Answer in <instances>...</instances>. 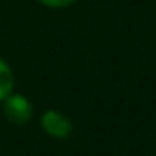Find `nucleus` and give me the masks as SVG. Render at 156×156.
<instances>
[{"label":"nucleus","instance_id":"nucleus-1","mask_svg":"<svg viewBox=\"0 0 156 156\" xmlns=\"http://www.w3.org/2000/svg\"><path fill=\"white\" fill-rule=\"evenodd\" d=\"M33 114V108L30 105V101L24 98V96H8L4 99V116L8 118L9 123L13 125H24L30 121Z\"/></svg>","mask_w":156,"mask_h":156},{"label":"nucleus","instance_id":"nucleus-2","mask_svg":"<svg viewBox=\"0 0 156 156\" xmlns=\"http://www.w3.org/2000/svg\"><path fill=\"white\" fill-rule=\"evenodd\" d=\"M41 125H42V129H44L50 136H53V138H68L70 132H72V123H70V119H68L64 114L57 112V110H48V112H44L42 118H41Z\"/></svg>","mask_w":156,"mask_h":156},{"label":"nucleus","instance_id":"nucleus-3","mask_svg":"<svg viewBox=\"0 0 156 156\" xmlns=\"http://www.w3.org/2000/svg\"><path fill=\"white\" fill-rule=\"evenodd\" d=\"M13 90V72L6 61L0 59V101L6 99Z\"/></svg>","mask_w":156,"mask_h":156},{"label":"nucleus","instance_id":"nucleus-4","mask_svg":"<svg viewBox=\"0 0 156 156\" xmlns=\"http://www.w3.org/2000/svg\"><path fill=\"white\" fill-rule=\"evenodd\" d=\"M39 2H42L44 6H50V8H64V6L75 2V0H39Z\"/></svg>","mask_w":156,"mask_h":156}]
</instances>
